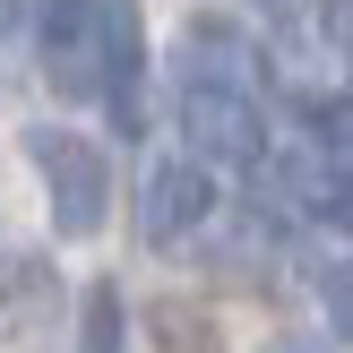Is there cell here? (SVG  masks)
<instances>
[{"mask_svg": "<svg viewBox=\"0 0 353 353\" xmlns=\"http://www.w3.org/2000/svg\"><path fill=\"white\" fill-rule=\"evenodd\" d=\"M26 164L43 172V199H52V233H69V241H95L103 233V216H112V164H103V147L95 138H78V130H26Z\"/></svg>", "mask_w": 353, "mask_h": 353, "instance_id": "obj_1", "label": "cell"}, {"mask_svg": "<svg viewBox=\"0 0 353 353\" xmlns=\"http://www.w3.org/2000/svg\"><path fill=\"white\" fill-rule=\"evenodd\" d=\"M181 138L199 164H259L268 155V121H259L250 86H216V78H181Z\"/></svg>", "mask_w": 353, "mask_h": 353, "instance_id": "obj_2", "label": "cell"}, {"mask_svg": "<svg viewBox=\"0 0 353 353\" xmlns=\"http://www.w3.org/2000/svg\"><path fill=\"white\" fill-rule=\"evenodd\" d=\"M34 52H43V78L61 86L69 103L103 95V0H43Z\"/></svg>", "mask_w": 353, "mask_h": 353, "instance_id": "obj_3", "label": "cell"}, {"mask_svg": "<svg viewBox=\"0 0 353 353\" xmlns=\"http://www.w3.org/2000/svg\"><path fill=\"white\" fill-rule=\"evenodd\" d=\"M207 216H216V181H207V164H199V155H172V164H155V172H147V199H138V233H147L155 250L190 241Z\"/></svg>", "mask_w": 353, "mask_h": 353, "instance_id": "obj_4", "label": "cell"}, {"mask_svg": "<svg viewBox=\"0 0 353 353\" xmlns=\"http://www.w3.org/2000/svg\"><path fill=\"white\" fill-rule=\"evenodd\" d=\"M181 78L250 86V34H241L233 17H190V26H181Z\"/></svg>", "mask_w": 353, "mask_h": 353, "instance_id": "obj_5", "label": "cell"}, {"mask_svg": "<svg viewBox=\"0 0 353 353\" xmlns=\"http://www.w3.org/2000/svg\"><path fill=\"white\" fill-rule=\"evenodd\" d=\"M138 69H147V43H138V9L130 0H103V95H130Z\"/></svg>", "mask_w": 353, "mask_h": 353, "instance_id": "obj_6", "label": "cell"}, {"mask_svg": "<svg viewBox=\"0 0 353 353\" xmlns=\"http://www.w3.org/2000/svg\"><path fill=\"white\" fill-rule=\"evenodd\" d=\"M155 345L164 353H216V319L190 302H155Z\"/></svg>", "mask_w": 353, "mask_h": 353, "instance_id": "obj_7", "label": "cell"}, {"mask_svg": "<svg viewBox=\"0 0 353 353\" xmlns=\"http://www.w3.org/2000/svg\"><path fill=\"white\" fill-rule=\"evenodd\" d=\"M319 302H327V336H345V345H353V259L319 268Z\"/></svg>", "mask_w": 353, "mask_h": 353, "instance_id": "obj_8", "label": "cell"}, {"mask_svg": "<svg viewBox=\"0 0 353 353\" xmlns=\"http://www.w3.org/2000/svg\"><path fill=\"white\" fill-rule=\"evenodd\" d=\"M86 353H121V293L112 285L86 293Z\"/></svg>", "mask_w": 353, "mask_h": 353, "instance_id": "obj_9", "label": "cell"}, {"mask_svg": "<svg viewBox=\"0 0 353 353\" xmlns=\"http://www.w3.org/2000/svg\"><path fill=\"white\" fill-rule=\"evenodd\" d=\"M319 9H327V34H336V43L353 52V0H319Z\"/></svg>", "mask_w": 353, "mask_h": 353, "instance_id": "obj_10", "label": "cell"}, {"mask_svg": "<svg viewBox=\"0 0 353 353\" xmlns=\"http://www.w3.org/2000/svg\"><path fill=\"white\" fill-rule=\"evenodd\" d=\"M268 353H327V336H276Z\"/></svg>", "mask_w": 353, "mask_h": 353, "instance_id": "obj_11", "label": "cell"}]
</instances>
